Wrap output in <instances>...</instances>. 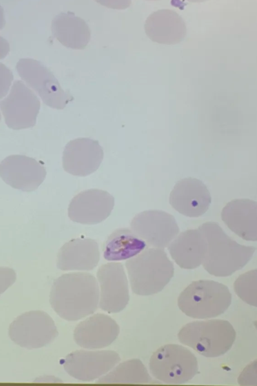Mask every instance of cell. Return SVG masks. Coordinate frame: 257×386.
<instances>
[{
	"label": "cell",
	"instance_id": "6da1fadb",
	"mask_svg": "<svg viewBox=\"0 0 257 386\" xmlns=\"http://www.w3.org/2000/svg\"><path fill=\"white\" fill-rule=\"evenodd\" d=\"M99 298L98 283L92 274L72 272L54 280L50 303L60 317L68 321H76L94 313Z\"/></svg>",
	"mask_w": 257,
	"mask_h": 386
},
{
	"label": "cell",
	"instance_id": "7a4b0ae2",
	"mask_svg": "<svg viewBox=\"0 0 257 386\" xmlns=\"http://www.w3.org/2000/svg\"><path fill=\"white\" fill-rule=\"evenodd\" d=\"M198 228L207 242L202 265L209 274L215 276H228L241 269L250 260L256 250L254 246L238 243L216 222H207Z\"/></svg>",
	"mask_w": 257,
	"mask_h": 386
},
{
	"label": "cell",
	"instance_id": "3957f363",
	"mask_svg": "<svg viewBox=\"0 0 257 386\" xmlns=\"http://www.w3.org/2000/svg\"><path fill=\"white\" fill-rule=\"evenodd\" d=\"M133 293L149 296L161 292L174 275V268L166 252L151 248L125 262Z\"/></svg>",
	"mask_w": 257,
	"mask_h": 386
},
{
	"label": "cell",
	"instance_id": "277c9868",
	"mask_svg": "<svg viewBox=\"0 0 257 386\" xmlns=\"http://www.w3.org/2000/svg\"><path fill=\"white\" fill-rule=\"evenodd\" d=\"M180 342L207 357L223 355L232 347L236 332L227 321L212 319L189 323L179 331Z\"/></svg>",
	"mask_w": 257,
	"mask_h": 386
},
{
	"label": "cell",
	"instance_id": "5b68a950",
	"mask_svg": "<svg viewBox=\"0 0 257 386\" xmlns=\"http://www.w3.org/2000/svg\"><path fill=\"white\" fill-rule=\"evenodd\" d=\"M231 294L224 284L211 280L193 281L180 294L178 305L186 315L194 319L217 317L231 302Z\"/></svg>",
	"mask_w": 257,
	"mask_h": 386
},
{
	"label": "cell",
	"instance_id": "8992f818",
	"mask_svg": "<svg viewBox=\"0 0 257 386\" xmlns=\"http://www.w3.org/2000/svg\"><path fill=\"white\" fill-rule=\"evenodd\" d=\"M151 373L156 379L167 384H183L198 372L196 356L187 348L168 344L158 348L151 357Z\"/></svg>",
	"mask_w": 257,
	"mask_h": 386
},
{
	"label": "cell",
	"instance_id": "52a82bcc",
	"mask_svg": "<svg viewBox=\"0 0 257 386\" xmlns=\"http://www.w3.org/2000/svg\"><path fill=\"white\" fill-rule=\"evenodd\" d=\"M16 69L21 77L32 87L48 106L63 109L74 98L61 87L58 80L41 62L31 58H22Z\"/></svg>",
	"mask_w": 257,
	"mask_h": 386
},
{
	"label": "cell",
	"instance_id": "ba28073f",
	"mask_svg": "<svg viewBox=\"0 0 257 386\" xmlns=\"http://www.w3.org/2000/svg\"><path fill=\"white\" fill-rule=\"evenodd\" d=\"M11 340L20 346L38 348L51 343L58 335L52 318L46 312L31 311L19 316L10 325Z\"/></svg>",
	"mask_w": 257,
	"mask_h": 386
},
{
	"label": "cell",
	"instance_id": "9c48e42d",
	"mask_svg": "<svg viewBox=\"0 0 257 386\" xmlns=\"http://www.w3.org/2000/svg\"><path fill=\"white\" fill-rule=\"evenodd\" d=\"M0 108L9 128L24 129L35 125L40 102L23 81L17 80L9 94L0 102Z\"/></svg>",
	"mask_w": 257,
	"mask_h": 386
},
{
	"label": "cell",
	"instance_id": "30bf717a",
	"mask_svg": "<svg viewBox=\"0 0 257 386\" xmlns=\"http://www.w3.org/2000/svg\"><path fill=\"white\" fill-rule=\"evenodd\" d=\"M132 230L155 247H167L179 232L173 216L161 210H151L137 214L131 223Z\"/></svg>",
	"mask_w": 257,
	"mask_h": 386
},
{
	"label": "cell",
	"instance_id": "8fae6325",
	"mask_svg": "<svg viewBox=\"0 0 257 386\" xmlns=\"http://www.w3.org/2000/svg\"><path fill=\"white\" fill-rule=\"evenodd\" d=\"M96 275L100 286V308L111 313L122 311L130 299L128 281L123 265L119 262H108L99 267Z\"/></svg>",
	"mask_w": 257,
	"mask_h": 386
},
{
	"label": "cell",
	"instance_id": "7c38bea8",
	"mask_svg": "<svg viewBox=\"0 0 257 386\" xmlns=\"http://www.w3.org/2000/svg\"><path fill=\"white\" fill-rule=\"evenodd\" d=\"M120 360L112 350H76L64 359L65 371L74 378L84 381L93 380L105 374Z\"/></svg>",
	"mask_w": 257,
	"mask_h": 386
},
{
	"label": "cell",
	"instance_id": "4fadbf2b",
	"mask_svg": "<svg viewBox=\"0 0 257 386\" xmlns=\"http://www.w3.org/2000/svg\"><path fill=\"white\" fill-rule=\"evenodd\" d=\"M46 170L35 159L14 154L0 163V177L7 184L24 191L36 190L44 180Z\"/></svg>",
	"mask_w": 257,
	"mask_h": 386
},
{
	"label": "cell",
	"instance_id": "5bb4252c",
	"mask_svg": "<svg viewBox=\"0 0 257 386\" xmlns=\"http://www.w3.org/2000/svg\"><path fill=\"white\" fill-rule=\"evenodd\" d=\"M114 206V198L107 191L89 189L73 197L68 206V215L74 222L96 224L108 217Z\"/></svg>",
	"mask_w": 257,
	"mask_h": 386
},
{
	"label": "cell",
	"instance_id": "9a60e30c",
	"mask_svg": "<svg viewBox=\"0 0 257 386\" xmlns=\"http://www.w3.org/2000/svg\"><path fill=\"white\" fill-rule=\"evenodd\" d=\"M103 158L102 147L96 140L79 138L65 146L62 156L64 170L77 176H86L99 167Z\"/></svg>",
	"mask_w": 257,
	"mask_h": 386
},
{
	"label": "cell",
	"instance_id": "2e32d148",
	"mask_svg": "<svg viewBox=\"0 0 257 386\" xmlns=\"http://www.w3.org/2000/svg\"><path fill=\"white\" fill-rule=\"evenodd\" d=\"M169 202L179 213L189 217H198L208 210L211 197L202 181L186 177L175 184L170 192Z\"/></svg>",
	"mask_w": 257,
	"mask_h": 386
},
{
	"label": "cell",
	"instance_id": "e0dca14e",
	"mask_svg": "<svg viewBox=\"0 0 257 386\" xmlns=\"http://www.w3.org/2000/svg\"><path fill=\"white\" fill-rule=\"evenodd\" d=\"M119 328L109 316L97 313L79 323L73 336L75 342L87 349H99L111 344L119 334Z\"/></svg>",
	"mask_w": 257,
	"mask_h": 386
},
{
	"label": "cell",
	"instance_id": "ac0fdd59",
	"mask_svg": "<svg viewBox=\"0 0 257 386\" xmlns=\"http://www.w3.org/2000/svg\"><path fill=\"white\" fill-rule=\"evenodd\" d=\"M100 259L97 242L90 238L72 239L60 249L56 260L62 270L89 271L96 267Z\"/></svg>",
	"mask_w": 257,
	"mask_h": 386
},
{
	"label": "cell",
	"instance_id": "d6986e66",
	"mask_svg": "<svg viewBox=\"0 0 257 386\" xmlns=\"http://www.w3.org/2000/svg\"><path fill=\"white\" fill-rule=\"evenodd\" d=\"M221 219L228 228L246 241L257 240V203L247 199H234L223 208Z\"/></svg>",
	"mask_w": 257,
	"mask_h": 386
},
{
	"label": "cell",
	"instance_id": "ffe728a7",
	"mask_svg": "<svg viewBox=\"0 0 257 386\" xmlns=\"http://www.w3.org/2000/svg\"><path fill=\"white\" fill-rule=\"evenodd\" d=\"M145 30L153 41L165 44L179 43L186 34L183 19L175 11L168 9L151 14L145 22Z\"/></svg>",
	"mask_w": 257,
	"mask_h": 386
},
{
	"label": "cell",
	"instance_id": "44dd1931",
	"mask_svg": "<svg viewBox=\"0 0 257 386\" xmlns=\"http://www.w3.org/2000/svg\"><path fill=\"white\" fill-rule=\"evenodd\" d=\"M168 249L172 258L180 267L191 269L202 263L207 242L199 228L189 229L181 233L171 243Z\"/></svg>",
	"mask_w": 257,
	"mask_h": 386
},
{
	"label": "cell",
	"instance_id": "7402d4cb",
	"mask_svg": "<svg viewBox=\"0 0 257 386\" xmlns=\"http://www.w3.org/2000/svg\"><path fill=\"white\" fill-rule=\"evenodd\" d=\"M51 30L53 36L69 48L83 49L90 39V30L85 21L71 12L57 15L52 21Z\"/></svg>",
	"mask_w": 257,
	"mask_h": 386
},
{
	"label": "cell",
	"instance_id": "603a6c76",
	"mask_svg": "<svg viewBox=\"0 0 257 386\" xmlns=\"http://www.w3.org/2000/svg\"><path fill=\"white\" fill-rule=\"evenodd\" d=\"M146 246V242L132 229L120 228L114 230L106 239L103 257L111 261L129 259L141 253Z\"/></svg>",
	"mask_w": 257,
	"mask_h": 386
},
{
	"label": "cell",
	"instance_id": "cb8c5ba5",
	"mask_svg": "<svg viewBox=\"0 0 257 386\" xmlns=\"http://www.w3.org/2000/svg\"><path fill=\"white\" fill-rule=\"evenodd\" d=\"M151 381V377L142 362L138 359H132L118 364L97 382L146 384Z\"/></svg>",
	"mask_w": 257,
	"mask_h": 386
},
{
	"label": "cell",
	"instance_id": "d4e9b609",
	"mask_svg": "<svg viewBox=\"0 0 257 386\" xmlns=\"http://www.w3.org/2000/svg\"><path fill=\"white\" fill-rule=\"evenodd\" d=\"M256 269L239 275L234 283L236 294L245 303L256 307Z\"/></svg>",
	"mask_w": 257,
	"mask_h": 386
},
{
	"label": "cell",
	"instance_id": "484cf974",
	"mask_svg": "<svg viewBox=\"0 0 257 386\" xmlns=\"http://www.w3.org/2000/svg\"><path fill=\"white\" fill-rule=\"evenodd\" d=\"M13 79L11 70L0 62V100L7 94Z\"/></svg>",
	"mask_w": 257,
	"mask_h": 386
},
{
	"label": "cell",
	"instance_id": "4316f807",
	"mask_svg": "<svg viewBox=\"0 0 257 386\" xmlns=\"http://www.w3.org/2000/svg\"><path fill=\"white\" fill-rule=\"evenodd\" d=\"M16 273L12 268L0 266V295L5 292L15 282Z\"/></svg>",
	"mask_w": 257,
	"mask_h": 386
},
{
	"label": "cell",
	"instance_id": "83f0119b",
	"mask_svg": "<svg viewBox=\"0 0 257 386\" xmlns=\"http://www.w3.org/2000/svg\"><path fill=\"white\" fill-rule=\"evenodd\" d=\"M10 51V44L8 41L0 36V59L4 58Z\"/></svg>",
	"mask_w": 257,
	"mask_h": 386
},
{
	"label": "cell",
	"instance_id": "f1b7e54d",
	"mask_svg": "<svg viewBox=\"0 0 257 386\" xmlns=\"http://www.w3.org/2000/svg\"><path fill=\"white\" fill-rule=\"evenodd\" d=\"M6 24L4 10L0 5V30L3 29Z\"/></svg>",
	"mask_w": 257,
	"mask_h": 386
},
{
	"label": "cell",
	"instance_id": "f546056e",
	"mask_svg": "<svg viewBox=\"0 0 257 386\" xmlns=\"http://www.w3.org/2000/svg\"><path fill=\"white\" fill-rule=\"evenodd\" d=\"M1 113H0V121H1Z\"/></svg>",
	"mask_w": 257,
	"mask_h": 386
}]
</instances>
